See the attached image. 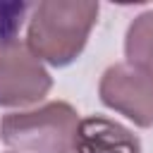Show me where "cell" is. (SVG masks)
<instances>
[{
  "label": "cell",
  "mask_w": 153,
  "mask_h": 153,
  "mask_svg": "<svg viewBox=\"0 0 153 153\" xmlns=\"http://www.w3.org/2000/svg\"><path fill=\"white\" fill-rule=\"evenodd\" d=\"M79 112L65 100H50L33 110L7 112L0 120V139L19 153H74Z\"/></svg>",
  "instance_id": "cell-2"
},
{
  "label": "cell",
  "mask_w": 153,
  "mask_h": 153,
  "mask_svg": "<svg viewBox=\"0 0 153 153\" xmlns=\"http://www.w3.org/2000/svg\"><path fill=\"white\" fill-rule=\"evenodd\" d=\"M53 88L43 62L19 38H0V105L26 108L41 103Z\"/></svg>",
  "instance_id": "cell-3"
},
{
  "label": "cell",
  "mask_w": 153,
  "mask_h": 153,
  "mask_svg": "<svg viewBox=\"0 0 153 153\" xmlns=\"http://www.w3.org/2000/svg\"><path fill=\"white\" fill-rule=\"evenodd\" d=\"M98 10L93 0H43L29 19L26 45L41 62L67 67L81 55Z\"/></svg>",
  "instance_id": "cell-1"
},
{
  "label": "cell",
  "mask_w": 153,
  "mask_h": 153,
  "mask_svg": "<svg viewBox=\"0 0 153 153\" xmlns=\"http://www.w3.org/2000/svg\"><path fill=\"white\" fill-rule=\"evenodd\" d=\"M124 55L127 62L153 69V10L131 19L124 36Z\"/></svg>",
  "instance_id": "cell-6"
},
{
  "label": "cell",
  "mask_w": 153,
  "mask_h": 153,
  "mask_svg": "<svg viewBox=\"0 0 153 153\" xmlns=\"http://www.w3.org/2000/svg\"><path fill=\"white\" fill-rule=\"evenodd\" d=\"M98 96L105 108L124 115L136 127H153V69L115 62L100 76Z\"/></svg>",
  "instance_id": "cell-4"
},
{
  "label": "cell",
  "mask_w": 153,
  "mask_h": 153,
  "mask_svg": "<svg viewBox=\"0 0 153 153\" xmlns=\"http://www.w3.org/2000/svg\"><path fill=\"white\" fill-rule=\"evenodd\" d=\"M74 153H141V141L124 124L103 115H91L79 120Z\"/></svg>",
  "instance_id": "cell-5"
}]
</instances>
